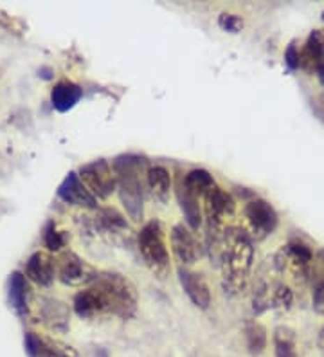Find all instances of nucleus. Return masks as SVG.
I'll use <instances>...</instances> for the list:
<instances>
[{
    "label": "nucleus",
    "mask_w": 324,
    "mask_h": 357,
    "mask_svg": "<svg viewBox=\"0 0 324 357\" xmlns=\"http://www.w3.org/2000/svg\"><path fill=\"white\" fill-rule=\"evenodd\" d=\"M317 105H319V110H321V114H323V118H324V91L321 92L319 98H317Z\"/></svg>",
    "instance_id": "c85d7f7f"
},
{
    "label": "nucleus",
    "mask_w": 324,
    "mask_h": 357,
    "mask_svg": "<svg viewBox=\"0 0 324 357\" xmlns=\"http://www.w3.org/2000/svg\"><path fill=\"white\" fill-rule=\"evenodd\" d=\"M323 22H324V11H323Z\"/></svg>",
    "instance_id": "7c9ffc66"
},
{
    "label": "nucleus",
    "mask_w": 324,
    "mask_h": 357,
    "mask_svg": "<svg viewBox=\"0 0 324 357\" xmlns=\"http://www.w3.org/2000/svg\"><path fill=\"white\" fill-rule=\"evenodd\" d=\"M252 264H254L252 236L240 227H225L224 249L220 257L225 291L233 294L242 292L251 276Z\"/></svg>",
    "instance_id": "f03ea898"
},
{
    "label": "nucleus",
    "mask_w": 324,
    "mask_h": 357,
    "mask_svg": "<svg viewBox=\"0 0 324 357\" xmlns=\"http://www.w3.org/2000/svg\"><path fill=\"white\" fill-rule=\"evenodd\" d=\"M67 242V235L63 231H58L56 224L49 222L43 229V245L49 249V251H60L61 248Z\"/></svg>",
    "instance_id": "393cba45"
},
{
    "label": "nucleus",
    "mask_w": 324,
    "mask_h": 357,
    "mask_svg": "<svg viewBox=\"0 0 324 357\" xmlns=\"http://www.w3.org/2000/svg\"><path fill=\"white\" fill-rule=\"evenodd\" d=\"M285 63H286V67H288V70L301 69V49L298 47V44H295V42H292V44L286 47Z\"/></svg>",
    "instance_id": "bb28decb"
},
{
    "label": "nucleus",
    "mask_w": 324,
    "mask_h": 357,
    "mask_svg": "<svg viewBox=\"0 0 324 357\" xmlns=\"http://www.w3.org/2000/svg\"><path fill=\"white\" fill-rule=\"evenodd\" d=\"M310 285H311V300L314 309L317 312H324V249H319L314 255L310 269Z\"/></svg>",
    "instance_id": "aec40b11"
},
{
    "label": "nucleus",
    "mask_w": 324,
    "mask_h": 357,
    "mask_svg": "<svg viewBox=\"0 0 324 357\" xmlns=\"http://www.w3.org/2000/svg\"><path fill=\"white\" fill-rule=\"evenodd\" d=\"M137 309V289L119 273H103L92 285L74 296V310L79 318L112 314L130 318Z\"/></svg>",
    "instance_id": "f257e3e1"
},
{
    "label": "nucleus",
    "mask_w": 324,
    "mask_h": 357,
    "mask_svg": "<svg viewBox=\"0 0 324 357\" xmlns=\"http://www.w3.org/2000/svg\"><path fill=\"white\" fill-rule=\"evenodd\" d=\"M56 275L69 287H88L98 280L100 273L74 251H63L56 261Z\"/></svg>",
    "instance_id": "39448f33"
},
{
    "label": "nucleus",
    "mask_w": 324,
    "mask_h": 357,
    "mask_svg": "<svg viewBox=\"0 0 324 357\" xmlns=\"http://www.w3.org/2000/svg\"><path fill=\"white\" fill-rule=\"evenodd\" d=\"M321 347H323V350H324V328H323V332H321Z\"/></svg>",
    "instance_id": "c756f323"
},
{
    "label": "nucleus",
    "mask_w": 324,
    "mask_h": 357,
    "mask_svg": "<svg viewBox=\"0 0 324 357\" xmlns=\"http://www.w3.org/2000/svg\"><path fill=\"white\" fill-rule=\"evenodd\" d=\"M83 96V91L79 85L69 82V79H63V82L56 83L54 89L51 92V101L52 107L58 110V112H69L72 107H76L79 100Z\"/></svg>",
    "instance_id": "6ab92c4d"
},
{
    "label": "nucleus",
    "mask_w": 324,
    "mask_h": 357,
    "mask_svg": "<svg viewBox=\"0 0 324 357\" xmlns=\"http://www.w3.org/2000/svg\"><path fill=\"white\" fill-rule=\"evenodd\" d=\"M146 186L150 190L151 197L157 202H168L169 193H171V174L166 166H150L146 175Z\"/></svg>",
    "instance_id": "a211bd4d"
},
{
    "label": "nucleus",
    "mask_w": 324,
    "mask_h": 357,
    "mask_svg": "<svg viewBox=\"0 0 324 357\" xmlns=\"http://www.w3.org/2000/svg\"><path fill=\"white\" fill-rule=\"evenodd\" d=\"M26 350L31 357H79L76 349L70 344L36 332L26 334Z\"/></svg>",
    "instance_id": "1a4fd4ad"
},
{
    "label": "nucleus",
    "mask_w": 324,
    "mask_h": 357,
    "mask_svg": "<svg viewBox=\"0 0 324 357\" xmlns=\"http://www.w3.org/2000/svg\"><path fill=\"white\" fill-rule=\"evenodd\" d=\"M79 177L95 199H108L117 190V177L114 166L107 159H95L79 168Z\"/></svg>",
    "instance_id": "423d86ee"
},
{
    "label": "nucleus",
    "mask_w": 324,
    "mask_h": 357,
    "mask_svg": "<svg viewBox=\"0 0 324 357\" xmlns=\"http://www.w3.org/2000/svg\"><path fill=\"white\" fill-rule=\"evenodd\" d=\"M40 316H42V321L54 331L63 332L69 328L70 310L63 301L43 298L42 305H40Z\"/></svg>",
    "instance_id": "4468645a"
},
{
    "label": "nucleus",
    "mask_w": 324,
    "mask_h": 357,
    "mask_svg": "<svg viewBox=\"0 0 324 357\" xmlns=\"http://www.w3.org/2000/svg\"><path fill=\"white\" fill-rule=\"evenodd\" d=\"M112 166L121 204L134 222H141L144 217V184L150 170L148 159L137 153H123L114 159Z\"/></svg>",
    "instance_id": "7ed1b4c3"
},
{
    "label": "nucleus",
    "mask_w": 324,
    "mask_h": 357,
    "mask_svg": "<svg viewBox=\"0 0 324 357\" xmlns=\"http://www.w3.org/2000/svg\"><path fill=\"white\" fill-rule=\"evenodd\" d=\"M267 328L258 321H249L245 323V343H247V350L252 356H259V354H263L265 349H267Z\"/></svg>",
    "instance_id": "5701e85b"
},
{
    "label": "nucleus",
    "mask_w": 324,
    "mask_h": 357,
    "mask_svg": "<svg viewBox=\"0 0 324 357\" xmlns=\"http://www.w3.org/2000/svg\"><path fill=\"white\" fill-rule=\"evenodd\" d=\"M276 357H298V337L290 327L279 325L272 335Z\"/></svg>",
    "instance_id": "4be33fe9"
},
{
    "label": "nucleus",
    "mask_w": 324,
    "mask_h": 357,
    "mask_svg": "<svg viewBox=\"0 0 324 357\" xmlns=\"http://www.w3.org/2000/svg\"><path fill=\"white\" fill-rule=\"evenodd\" d=\"M171 249L173 255L180 261L182 267L193 266L202 258L203 248L199 242V238L194 236L193 229L184 224H175L171 229Z\"/></svg>",
    "instance_id": "6e6552de"
},
{
    "label": "nucleus",
    "mask_w": 324,
    "mask_h": 357,
    "mask_svg": "<svg viewBox=\"0 0 324 357\" xmlns=\"http://www.w3.org/2000/svg\"><path fill=\"white\" fill-rule=\"evenodd\" d=\"M182 183H184V186H186L196 199H200V201H202L203 197H206V193H208L213 186H216L213 175L209 174L208 170H202V168L187 172V174L182 177Z\"/></svg>",
    "instance_id": "412c9836"
},
{
    "label": "nucleus",
    "mask_w": 324,
    "mask_h": 357,
    "mask_svg": "<svg viewBox=\"0 0 324 357\" xmlns=\"http://www.w3.org/2000/svg\"><path fill=\"white\" fill-rule=\"evenodd\" d=\"M58 197L61 201L67 202L76 208H86V209H98V199L92 195V192L85 186L76 172H70L67 177L63 178V183L58 186Z\"/></svg>",
    "instance_id": "9d476101"
},
{
    "label": "nucleus",
    "mask_w": 324,
    "mask_h": 357,
    "mask_svg": "<svg viewBox=\"0 0 324 357\" xmlns=\"http://www.w3.org/2000/svg\"><path fill=\"white\" fill-rule=\"evenodd\" d=\"M31 287L27 276L22 273H13L9 278V303L18 316H27L29 312Z\"/></svg>",
    "instance_id": "f3484780"
},
{
    "label": "nucleus",
    "mask_w": 324,
    "mask_h": 357,
    "mask_svg": "<svg viewBox=\"0 0 324 357\" xmlns=\"http://www.w3.org/2000/svg\"><path fill=\"white\" fill-rule=\"evenodd\" d=\"M243 213H245L247 224L251 227V236L256 240H265L272 235L279 222L274 206L258 197L247 202Z\"/></svg>",
    "instance_id": "0eeeda50"
},
{
    "label": "nucleus",
    "mask_w": 324,
    "mask_h": 357,
    "mask_svg": "<svg viewBox=\"0 0 324 357\" xmlns=\"http://www.w3.org/2000/svg\"><path fill=\"white\" fill-rule=\"evenodd\" d=\"M95 226H100L101 229L107 233H116V231H128V222L119 211L112 208L100 209L98 217H95Z\"/></svg>",
    "instance_id": "b1692460"
},
{
    "label": "nucleus",
    "mask_w": 324,
    "mask_h": 357,
    "mask_svg": "<svg viewBox=\"0 0 324 357\" xmlns=\"http://www.w3.org/2000/svg\"><path fill=\"white\" fill-rule=\"evenodd\" d=\"M137 245L148 269L157 278H166L171 271V261H169V251L166 244V231L159 220L153 218L144 224L137 235Z\"/></svg>",
    "instance_id": "20e7f679"
},
{
    "label": "nucleus",
    "mask_w": 324,
    "mask_h": 357,
    "mask_svg": "<svg viewBox=\"0 0 324 357\" xmlns=\"http://www.w3.org/2000/svg\"><path fill=\"white\" fill-rule=\"evenodd\" d=\"M218 26L224 31H229V33H240L243 27V18L233 13H222L218 18Z\"/></svg>",
    "instance_id": "a878e982"
},
{
    "label": "nucleus",
    "mask_w": 324,
    "mask_h": 357,
    "mask_svg": "<svg viewBox=\"0 0 324 357\" xmlns=\"http://www.w3.org/2000/svg\"><path fill=\"white\" fill-rule=\"evenodd\" d=\"M178 280H180L182 289H184V292H186L194 307H199L202 310L209 309V305H211V289H209V283L208 280L203 278V275L180 266L178 267Z\"/></svg>",
    "instance_id": "9b49d317"
},
{
    "label": "nucleus",
    "mask_w": 324,
    "mask_h": 357,
    "mask_svg": "<svg viewBox=\"0 0 324 357\" xmlns=\"http://www.w3.org/2000/svg\"><path fill=\"white\" fill-rule=\"evenodd\" d=\"M177 199H178V204H180L182 213L186 217V224L191 227L193 231L199 229L203 222V213H202V208H200V199L193 195V193L184 186L182 183V177L178 178L177 183Z\"/></svg>",
    "instance_id": "dca6fc26"
},
{
    "label": "nucleus",
    "mask_w": 324,
    "mask_h": 357,
    "mask_svg": "<svg viewBox=\"0 0 324 357\" xmlns=\"http://www.w3.org/2000/svg\"><path fill=\"white\" fill-rule=\"evenodd\" d=\"M316 76H317V78H319V82L324 85V63H323V66L317 67V69H316Z\"/></svg>",
    "instance_id": "cd10ccee"
},
{
    "label": "nucleus",
    "mask_w": 324,
    "mask_h": 357,
    "mask_svg": "<svg viewBox=\"0 0 324 357\" xmlns=\"http://www.w3.org/2000/svg\"><path fill=\"white\" fill-rule=\"evenodd\" d=\"M203 202V211H206V218L209 220H218V222L224 224V220L231 215H234V209H236V202H234L233 195L227 193L225 190H222L218 184L213 186L206 197L202 199Z\"/></svg>",
    "instance_id": "f8f14e48"
},
{
    "label": "nucleus",
    "mask_w": 324,
    "mask_h": 357,
    "mask_svg": "<svg viewBox=\"0 0 324 357\" xmlns=\"http://www.w3.org/2000/svg\"><path fill=\"white\" fill-rule=\"evenodd\" d=\"M26 276L31 282L38 283L42 287H47L54 282L56 276V264L47 253L36 251L29 257L26 264Z\"/></svg>",
    "instance_id": "ddd939ff"
},
{
    "label": "nucleus",
    "mask_w": 324,
    "mask_h": 357,
    "mask_svg": "<svg viewBox=\"0 0 324 357\" xmlns=\"http://www.w3.org/2000/svg\"><path fill=\"white\" fill-rule=\"evenodd\" d=\"M324 63V31L314 29L301 47V67L314 70Z\"/></svg>",
    "instance_id": "2eb2a0df"
}]
</instances>
